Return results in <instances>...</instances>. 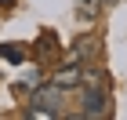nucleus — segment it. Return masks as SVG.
I'll return each mask as SVG.
<instances>
[{
	"instance_id": "2",
	"label": "nucleus",
	"mask_w": 127,
	"mask_h": 120,
	"mask_svg": "<svg viewBox=\"0 0 127 120\" xmlns=\"http://www.w3.org/2000/svg\"><path fill=\"white\" fill-rule=\"evenodd\" d=\"M109 113V98L102 87H91L87 95H84V109H80V117H105Z\"/></svg>"
},
{
	"instance_id": "7",
	"label": "nucleus",
	"mask_w": 127,
	"mask_h": 120,
	"mask_svg": "<svg viewBox=\"0 0 127 120\" xmlns=\"http://www.w3.org/2000/svg\"><path fill=\"white\" fill-rule=\"evenodd\" d=\"M80 84H84V87H102V91H105V73H102V69H87V73H84V77H80Z\"/></svg>"
},
{
	"instance_id": "3",
	"label": "nucleus",
	"mask_w": 127,
	"mask_h": 120,
	"mask_svg": "<svg viewBox=\"0 0 127 120\" xmlns=\"http://www.w3.org/2000/svg\"><path fill=\"white\" fill-rule=\"evenodd\" d=\"M98 51V40L95 37H80L76 44H73V51H69V62H84V58H91Z\"/></svg>"
},
{
	"instance_id": "5",
	"label": "nucleus",
	"mask_w": 127,
	"mask_h": 120,
	"mask_svg": "<svg viewBox=\"0 0 127 120\" xmlns=\"http://www.w3.org/2000/svg\"><path fill=\"white\" fill-rule=\"evenodd\" d=\"M0 58L22 66V62H26V44H0Z\"/></svg>"
},
{
	"instance_id": "4",
	"label": "nucleus",
	"mask_w": 127,
	"mask_h": 120,
	"mask_svg": "<svg viewBox=\"0 0 127 120\" xmlns=\"http://www.w3.org/2000/svg\"><path fill=\"white\" fill-rule=\"evenodd\" d=\"M80 77H84V69H80V62H76V66H65V69H58L51 80H55L58 87H76V84H80Z\"/></svg>"
},
{
	"instance_id": "1",
	"label": "nucleus",
	"mask_w": 127,
	"mask_h": 120,
	"mask_svg": "<svg viewBox=\"0 0 127 120\" xmlns=\"http://www.w3.org/2000/svg\"><path fill=\"white\" fill-rule=\"evenodd\" d=\"M62 98H65V87H58L55 80L51 84H40L33 91V102H29V109H26V117H58L62 113Z\"/></svg>"
},
{
	"instance_id": "8",
	"label": "nucleus",
	"mask_w": 127,
	"mask_h": 120,
	"mask_svg": "<svg viewBox=\"0 0 127 120\" xmlns=\"http://www.w3.org/2000/svg\"><path fill=\"white\" fill-rule=\"evenodd\" d=\"M102 4H116V0H102Z\"/></svg>"
},
{
	"instance_id": "6",
	"label": "nucleus",
	"mask_w": 127,
	"mask_h": 120,
	"mask_svg": "<svg viewBox=\"0 0 127 120\" xmlns=\"http://www.w3.org/2000/svg\"><path fill=\"white\" fill-rule=\"evenodd\" d=\"M98 7H102V0H76V18L95 22L98 18Z\"/></svg>"
}]
</instances>
